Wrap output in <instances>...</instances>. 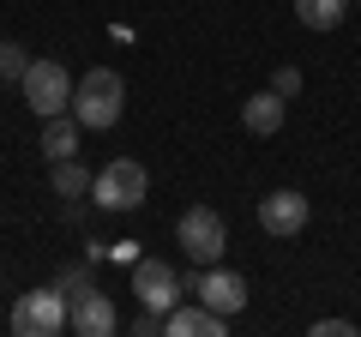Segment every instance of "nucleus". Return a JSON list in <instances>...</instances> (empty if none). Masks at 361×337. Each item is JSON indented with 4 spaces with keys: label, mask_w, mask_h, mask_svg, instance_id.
<instances>
[{
    "label": "nucleus",
    "mask_w": 361,
    "mask_h": 337,
    "mask_svg": "<svg viewBox=\"0 0 361 337\" xmlns=\"http://www.w3.org/2000/svg\"><path fill=\"white\" fill-rule=\"evenodd\" d=\"M271 91L283 97V103H289V97H301V66H277V73H271Z\"/></svg>",
    "instance_id": "obj_16"
},
{
    "label": "nucleus",
    "mask_w": 361,
    "mask_h": 337,
    "mask_svg": "<svg viewBox=\"0 0 361 337\" xmlns=\"http://www.w3.org/2000/svg\"><path fill=\"white\" fill-rule=\"evenodd\" d=\"M199 301H205L211 313H223V319H235V313L247 307V277L241 271H223V265H205V277H199Z\"/></svg>",
    "instance_id": "obj_9"
},
{
    "label": "nucleus",
    "mask_w": 361,
    "mask_h": 337,
    "mask_svg": "<svg viewBox=\"0 0 361 337\" xmlns=\"http://www.w3.org/2000/svg\"><path fill=\"white\" fill-rule=\"evenodd\" d=\"M54 289H61V295H78V289H90V277L73 265V271H61V277H54Z\"/></svg>",
    "instance_id": "obj_17"
},
{
    "label": "nucleus",
    "mask_w": 361,
    "mask_h": 337,
    "mask_svg": "<svg viewBox=\"0 0 361 337\" xmlns=\"http://www.w3.org/2000/svg\"><path fill=\"white\" fill-rule=\"evenodd\" d=\"M133 331H139V337H151V331H163V313H151V307H145V313H139V325H133Z\"/></svg>",
    "instance_id": "obj_19"
},
{
    "label": "nucleus",
    "mask_w": 361,
    "mask_h": 337,
    "mask_svg": "<svg viewBox=\"0 0 361 337\" xmlns=\"http://www.w3.org/2000/svg\"><path fill=\"white\" fill-rule=\"evenodd\" d=\"M18 85H25V103L37 109L42 121H49V115H66V109H73V73H66L61 61H30Z\"/></svg>",
    "instance_id": "obj_4"
},
{
    "label": "nucleus",
    "mask_w": 361,
    "mask_h": 337,
    "mask_svg": "<svg viewBox=\"0 0 361 337\" xmlns=\"http://www.w3.org/2000/svg\"><path fill=\"white\" fill-rule=\"evenodd\" d=\"M78 121H73V109H66V115H49L42 121V157H49V163H61V157H73L78 151Z\"/></svg>",
    "instance_id": "obj_12"
},
{
    "label": "nucleus",
    "mask_w": 361,
    "mask_h": 337,
    "mask_svg": "<svg viewBox=\"0 0 361 337\" xmlns=\"http://www.w3.org/2000/svg\"><path fill=\"white\" fill-rule=\"evenodd\" d=\"M295 18L307 30H337L349 18V0H295Z\"/></svg>",
    "instance_id": "obj_13"
},
{
    "label": "nucleus",
    "mask_w": 361,
    "mask_h": 337,
    "mask_svg": "<svg viewBox=\"0 0 361 337\" xmlns=\"http://www.w3.org/2000/svg\"><path fill=\"white\" fill-rule=\"evenodd\" d=\"M54 193H61V199H85V193H90V175H85V163L61 157V163H54Z\"/></svg>",
    "instance_id": "obj_14"
},
{
    "label": "nucleus",
    "mask_w": 361,
    "mask_h": 337,
    "mask_svg": "<svg viewBox=\"0 0 361 337\" xmlns=\"http://www.w3.org/2000/svg\"><path fill=\"white\" fill-rule=\"evenodd\" d=\"M313 337H355V325H349V319H319Z\"/></svg>",
    "instance_id": "obj_18"
},
{
    "label": "nucleus",
    "mask_w": 361,
    "mask_h": 337,
    "mask_svg": "<svg viewBox=\"0 0 361 337\" xmlns=\"http://www.w3.org/2000/svg\"><path fill=\"white\" fill-rule=\"evenodd\" d=\"M133 295H139V307L169 313L180 301V271L169 259H139V265H133Z\"/></svg>",
    "instance_id": "obj_6"
},
{
    "label": "nucleus",
    "mask_w": 361,
    "mask_h": 337,
    "mask_svg": "<svg viewBox=\"0 0 361 337\" xmlns=\"http://www.w3.org/2000/svg\"><path fill=\"white\" fill-rule=\"evenodd\" d=\"M259 229L265 235H301L307 229V199L295 187H277V193L259 199Z\"/></svg>",
    "instance_id": "obj_8"
},
{
    "label": "nucleus",
    "mask_w": 361,
    "mask_h": 337,
    "mask_svg": "<svg viewBox=\"0 0 361 337\" xmlns=\"http://www.w3.org/2000/svg\"><path fill=\"white\" fill-rule=\"evenodd\" d=\"M121 109H127V78H121L115 66H90L85 78H73V121L85 133L115 127Z\"/></svg>",
    "instance_id": "obj_1"
},
{
    "label": "nucleus",
    "mask_w": 361,
    "mask_h": 337,
    "mask_svg": "<svg viewBox=\"0 0 361 337\" xmlns=\"http://www.w3.org/2000/svg\"><path fill=\"white\" fill-rule=\"evenodd\" d=\"M163 331H169V337H223V331H229V319H223V313H211L205 301H199V307L175 301V307H169V319H163Z\"/></svg>",
    "instance_id": "obj_10"
},
{
    "label": "nucleus",
    "mask_w": 361,
    "mask_h": 337,
    "mask_svg": "<svg viewBox=\"0 0 361 337\" xmlns=\"http://www.w3.org/2000/svg\"><path fill=\"white\" fill-rule=\"evenodd\" d=\"M175 241L180 253L193 265H223V253H229V229H223V217L211 205H187L175 217Z\"/></svg>",
    "instance_id": "obj_2"
},
{
    "label": "nucleus",
    "mask_w": 361,
    "mask_h": 337,
    "mask_svg": "<svg viewBox=\"0 0 361 337\" xmlns=\"http://www.w3.org/2000/svg\"><path fill=\"white\" fill-rule=\"evenodd\" d=\"M13 331L18 337H61L66 331V295L61 289H30V295H18Z\"/></svg>",
    "instance_id": "obj_5"
},
{
    "label": "nucleus",
    "mask_w": 361,
    "mask_h": 337,
    "mask_svg": "<svg viewBox=\"0 0 361 337\" xmlns=\"http://www.w3.org/2000/svg\"><path fill=\"white\" fill-rule=\"evenodd\" d=\"M25 66H30V54L18 49V42H0V85H18Z\"/></svg>",
    "instance_id": "obj_15"
},
{
    "label": "nucleus",
    "mask_w": 361,
    "mask_h": 337,
    "mask_svg": "<svg viewBox=\"0 0 361 337\" xmlns=\"http://www.w3.org/2000/svg\"><path fill=\"white\" fill-rule=\"evenodd\" d=\"M283 115H289V103L277 91H259V97H247V103H241V127L259 133V139H271V133L283 127Z\"/></svg>",
    "instance_id": "obj_11"
},
{
    "label": "nucleus",
    "mask_w": 361,
    "mask_h": 337,
    "mask_svg": "<svg viewBox=\"0 0 361 337\" xmlns=\"http://www.w3.org/2000/svg\"><path fill=\"white\" fill-rule=\"evenodd\" d=\"M66 325H73L78 337H109L121 325V313H115V301H109L103 289L90 283V289H78V295H66Z\"/></svg>",
    "instance_id": "obj_7"
},
{
    "label": "nucleus",
    "mask_w": 361,
    "mask_h": 337,
    "mask_svg": "<svg viewBox=\"0 0 361 337\" xmlns=\"http://www.w3.org/2000/svg\"><path fill=\"white\" fill-rule=\"evenodd\" d=\"M145 193H151V175H145V163H133V157H115L109 168L90 175V199L103 211H139Z\"/></svg>",
    "instance_id": "obj_3"
},
{
    "label": "nucleus",
    "mask_w": 361,
    "mask_h": 337,
    "mask_svg": "<svg viewBox=\"0 0 361 337\" xmlns=\"http://www.w3.org/2000/svg\"><path fill=\"white\" fill-rule=\"evenodd\" d=\"M349 6H361V0H349Z\"/></svg>",
    "instance_id": "obj_20"
}]
</instances>
